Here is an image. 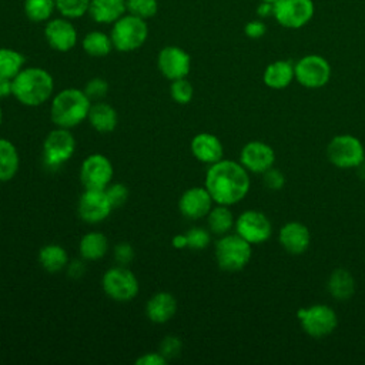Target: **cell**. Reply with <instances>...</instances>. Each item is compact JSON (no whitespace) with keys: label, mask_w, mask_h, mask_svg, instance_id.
Segmentation results:
<instances>
[{"label":"cell","mask_w":365,"mask_h":365,"mask_svg":"<svg viewBox=\"0 0 365 365\" xmlns=\"http://www.w3.org/2000/svg\"><path fill=\"white\" fill-rule=\"evenodd\" d=\"M215 204L234 205L245 198L250 191V173L240 161L220 160L210 165L205 185Z\"/></svg>","instance_id":"cell-1"},{"label":"cell","mask_w":365,"mask_h":365,"mask_svg":"<svg viewBox=\"0 0 365 365\" xmlns=\"http://www.w3.org/2000/svg\"><path fill=\"white\" fill-rule=\"evenodd\" d=\"M53 76L41 67H26L11 80V96L27 107H37L51 98Z\"/></svg>","instance_id":"cell-2"},{"label":"cell","mask_w":365,"mask_h":365,"mask_svg":"<svg viewBox=\"0 0 365 365\" xmlns=\"http://www.w3.org/2000/svg\"><path fill=\"white\" fill-rule=\"evenodd\" d=\"M90 107L91 100L87 97L84 90L74 87L64 88L58 91L51 100V121L57 127L71 130L88 117Z\"/></svg>","instance_id":"cell-3"},{"label":"cell","mask_w":365,"mask_h":365,"mask_svg":"<svg viewBox=\"0 0 365 365\" xmlns=\"http://www.w3.org/2000/svg\"><path fill=\"white\" fill-rule=\"evenodd\" d=\"M252 255V245L241 235L224 234L215 242V259L218 267L227 272H237L245 268Z\"/></svg>","instance_id":"cell-4"},{"label":"cell","mask_w":365,"mask_h":365,"mask_svg":"<svg viewBox=\"0 0 365 365\" xmlns=\"http://www.w3.org/2000/svg\"><path fill=\"white\" fill-rule=\"evenodd\" d=\"M110 37L115 50L130 53L145 43L148 37V26L144 19L125 13L113 23Z\"/></svg>","instance_id":"cell-5"},{"label":"cell","mask_w":365,"mask_h":365,"mask_svg":"<svg viewBox=\"0 0 365 365\" xmlns=\"http://www.w3.org/2000/svg\"><path fill=\"white\" fill-rule=\"evenodd\" d=\"M327 157L338 168H358L365 161V147L352 134H338L328 143Z\"/></svg>","instance_id":"cell-6"},{"label":"cell","mask_w":365,"mask_h":365,"mask_svg":"<svg viewBox=\"0 0 365 365\" xmlns=\"http://www.w3.org/2000/svg\"><path fill=\"white\" fill-rule=\"evenodd\" d=\"M302 331L312 338H325L331 335L336 325L338 317L327 304H314L297 311Z\"/></svg>","instance_id":"cell-7"},{"label":"cell","mask_w":365,"mask_h":365,"mask_svg":"<svg viewBox=\"0 0 365 365\" xmlns=\"http://www.w3.org/2000/svg\"><path fill=\"white\" fill-rule=\"evenodd\" d=\"M76 151V140L70 130L57 127L51 130L43 143V160L50 170L60 168Z\"/></svg>","instance_id":"cell-8"},{"label":"cell","mask_w":365,"mask_h":365,"mask_svg":"<svg viewBox=\"0 0 365 365\" xmlns=\"http://www.w3.org/2000/svg\"><path fill=\"white\" fill-rule=\"evenodd\" d=\"M106 295L118 302H127L138 294V279L125 265L107 269L101 279Z\"/></svg>","instance_id":"cell-9"},{"label":"cell","mask_w":365,"mask_h":365,"mask_svg":"<svg viewBox=\"0 0 365 365\" xmlns=\"http://www.w3.org/2000/svg\"><path fill=\"white\" fill-rule=\"evenodd\" d=\"M295 80L305 88H321L331 80V66L322 56L308 54L294 64Z\"/></svg>","instance_id":"cell-10"},{"label":"cell","mask_w":365,"mask_h":365,"mask_svg":"<svg viewBox=\"0 0 365 365\" xmlns=\"http://www.w3.org/2000/svg\"><path fill=\"white\" fill-rule=\"evenodd\" d=\"M234 228L235 232L251 245L262 244L272 235V225L269 218L257 210H247L241 212L235 220Z\"/></svg>","instance_id":"cell-11"},{"label":"cell","mask_w":365,"mask_h":365,"mask_svg":"<svg viewBox=\"0 0 365 365\" xmlns=\"http://www.w3.org/2000/svg\"><path fill=\"white\" fill-rule=\"evenodd\" d=\"M113 164L104 154L88 155L80 167V181L86 190H106L113 180Z\"/></svg>","instance_id":"cell-12"},{"label":"cell","mask_w":365,"mask_h":365,"mask_svg":"<svg viewBox=\"0 0 365 365\" xmlns=\"http://www.w3.org/2000/svg\"><path fill=\"white\" fill-rule=\"evenodd\" d=\"M314 16L312 0H277L274 4V17L287 29H299Z\"/></svg>","instance_id":"cell-13"},{"label":"cell","mask_w":365,"mask_h":365,"mask_svg":"<svg viewBox=\"0 0 365 365\" xmlns=\"http://www.w3.org/2000/svg\"><path fill=\"white\" fill-rule=\"evenodd\" d=\"M240 163L248 173L264 174L267 170L274 167V163H275L274 148L269 144L259 140L248 141L241 148Z\"/></svg>","instance_id":"cell-14"},{"label":"cell","mask_w":365,"mask_h":365,"mask_svg":"<svg viewBox=\"0 0 365 365\" xmlns=\"http://www.w3.org/2000/svg\"><path fill=\"white\" fill-rule=\"evenodd\" d=\"M157 66L160 73L173 81L188 76L191 68V57L178 46H165L158 53Z\"/></svg>","instance_id":"cell-15"},{"label":"cell","mask_w":365,"mask_h":365,"mask_svg":"<svg viewBox=\"0 0 365 365\" xmlns=\"http://www.w3.org/2000/svg\"><path fill=\"white\" fill-rule=\"evenodd\" d=\"M78 215L88 224L104 221L113 211L106 190H84L78 200Z\"/></svg>","instance_id":"cell-16"},{"label":"cell","mask_w":365,"mask_h":365,"mask_svg":"<svg viewBox=\"0 0 365 365\" xmlns=\"http://www.w3.org/2000/svg\"><path fill=\"white\" fill-rule=\"evenodd\" d=\"M44 37L48 46L56 51H70L77 44V30L70 19L57 17L46 21Z\"/></svg>","instance_id":"cell-17"},{"label":"cell","mask_w":365,"mask_h":365,"mask_svg":"<svg viewBox=\"0 0 365 365\" xmlns=\"http://www.w3.org/2000/svg\"><path fill=\"white\" fill-rule=\"evenodd\" d=\"M212 204L214 200L205 187H191L185 190L178 200L180 212L188 220H200L207 217L212 208Z\"/></svg>","instance_id":"cell-18"},{"label":"cell","mask_w":365,"mask_h":365,"mask_svg":"<svg viewBox=\"0 0 365 365\" xmlns=\"http://www.w3.org/2000/svg\"><path fill=\"white\" fill-rule=\"evenodd\" d=\"M278 241L288 254L301 255L311 244V232L305 224L299 221H289L279 228Z\"/></svg>","instance_id":"cell-19"},{"label":"cell","mask_w":365,"mask_h":365,"mask_svg":"<svg viewBox=\"0 0 365 365\" xmlns=\"http://www.w3.org/2000/svg\"><path fill=\"white\" fill-rule=\"evenodd\" d=\"M191 153L198 161L211 165L222 160L224 147L217 135L211 133H200L191 140Z\"/></svg>","instance_id":"cell-20"},{"label":"cell","mask_w":365,"mask_h":365,"mask_svg":"<svg viewBox=\"0 0 365 365\" xmlns=\"http://www.w3.org/2000/svg\"><path fill=\"white\" fill-rule=\"evenodd\" d=\"M177 312V301L173 294L161 291L154 294L145 305V314L154 324L168 322Z\"/></svg>","instance_id":"cell-21"},{"label":"cell","mask_w":365,"mask_h":365,"mask_svg":"<svg viewBox=\"0 0 365 365\" xmlns=\"http://www.w3.org/2000/svg\"><path fill=\"white\" fill-rule=\"evenodd\" d=\"M127 13L125 0H91L90 17L100 24H113Z\"/></svg>","instance_id":"cell-22"},{"label":"cell","mask_w":365,"mask_h":365,"mask_svg":"<svg viewBox=\"0 0 365 365\" xmlns=\"http://www.w3.org/2000/svg\"><path fill=\"white\" fill-rule=\"evenodd\" d=\"M294 78V64L288 60H277L268 64L262 74L264 84L272 90H282L288 87Z\"/></svg>","instance_id":"cell-23"},{"label":"cell","mask_w":365,"mask_h":365,"mask_svg":"<svg viewBox=\"0 0 365 365\" xmlns=\"http://www.w3.org/2000/svg\"><path fill=\"white\" fill-rule=\"evenodd\" d=\"M328 294L336 301H346L355 292V279L345 268H336L331 272L327 281Z\"/></svg>","instance_id":"cell-24"},{"label":"cell","mask_w":365,"mask_h":365,"mask_svg":"<svg viewBox=\"0 0 365 365\" xmlns=\"http://www.w3.org/2000/svg\"><path fill=\"white\" fill-rule=\"evenodd\" d=\"M87 120L96 131L110 133L115 128L118 117H117V111L110 104L96 103V104H91Z\"/></svg>","instance_id":"cell-25"},{"label":"cell","mask_w":365,"mask_h":365,"mask_svg":"<svg viewBox=\"0 0 365 365\" xmlns=\"http://www.w3.org/2000/svg\"><path fill=\"white\" fill-rule=\"evenodd\" d=\"M78 251L84 261L100 259L108 251V240L103 232H98V231L87 232L80 240Z\"/></svg>","instance_id":"cell-26"},{"label":"cell","mask_w":365,"mask_h":365,"mask_svg":"<svg viewBox=\"0 0 365 365\" xmlns=\"http://www.w3.org/2000/svg\"><path fill=\"white\" fill-rule=\"evenodd\" d=\"M19 167L20 157L16 145L6 138H0V181H10L14 178Z\"/></svg>","instance_id":"cell-27"},{"label":"cell","mask_w":365,"mask_h":365,"mask_svg":"<svg viewBox=\"0 0 365 365\" xmlns=\"http://www.w3.org/2000/svg\"><path fill=\"white\" fill-rule=\"evenodd\" d=\"M38 262L47 272L56 274L67 267L68 255L61 245L48 244L40 250Z\"/></svg>","instance_id":"cell-28"},{"label":"cell","mask_w":365,"mask_h":365,"mask_svg":"<svg viewBox=\"0 0 365 365\" xmlns=\"http://www.w3.org/2000/svg\"><path fill=\"white\" fill-rule=\"evenodd\" d=\"M207 222H208V228L212 234L224 235L231 231V228L235 224V220H234L232 211L228 208V205L217 204L207 214Z\"/></svg>","instance_id":"cell-29"},{"label":"cell","mask_w":365,"mask_h":365,"mask_svg":"<svg viewBox=\"0 0 365 365\" xmlns=\"http://www.w3.org/2000/svg\"><path fill=\"white\" fill-rule=\"evenodd\" d=\"M81 46L83 50L91 57H104L114 48L111 37L98 30L87 33L81 40Z\"/></svg>","instance_id":"cell-30"},{"label":"cell","mask_w":365,"mask_h":365,"mask_svg":"<svg viewBox=\"0 0 365 365\" xmlns=\"http://www.w3.org/2000/svg\"><path fill=\"white\" fill-rule=\"evenodd\" d=\"M26 57L9 47H0V76L13 80L24 68Z\"/></svg>","instance_id":"cell-31"},{"label":"cell","mask_w":365,"mask_h":365,"mask_svg":"<svg viewBox=\"0 0 365 365\" xmlns=\"http://www.w3.org/2000/svg\"><path fill=\"white\" fill-rule=\"evenodd\" d=\"M23 10L29 20L43 23L51 19L56 10V3L54 0H24Z\"/></svg>","instance_id":"cell-32"},{"label":"cell","mask_w":365,"mask_h":365,"mask_svg":"<svg viewBox=\"0 0 365 365\" xmlns=\"http://www.w3.org/2000/svg\"><path fill=\"white\" fill-rule=\"evenodd\" d=\"M91 0H54L56 10L66 19H80L88 13Z\"/></svg>","instance_id":"cell-33"},{"label":"cell","mask_w":365,"mask_h":365,"mask_svg":"<svg viewBox=\"0 0 365 365\" xmlns=\"http://www.w3.org/2000/svg\"><path fill=\"white\" fill-rule=\"evenodd\" d=\"M125 7L127 13L147 20L155 16L158 3L157 0H125Z\"/></svg>","instance_id":"cell-34"},{"label":"cell","mask_w":365,"mask_h":365,"mask_svg":"<svg viewBox=\"0 0 365 365\" xmlns=\"http://www.w3.org/2000/svg\"><path fill=\"white\" fill-rule=\"evenodd\" d=\"M170 94L175 103L188 104L194 96V88H192V84L188 80H185V77H184V78L171 81Z\"/></svg>","instance_id":"cell-35"},{"label":"cell","mask_w":365,"mask_h":365,"mask_svg":"<svg viewBox=\"0 0 365 365\" xmlns=\"http://www.w3.org/2000/svg\"><path fill=\"white\" fill-rule=\"evenodd\" d=\"M185 235H187V247L192 250H204L205 247H208L211 241L210 231L201 227H192L185 232Z\"/></svg>","instance_id":"cell-36"},{"label":"cell","mask_w":365,"mask_h":365,"mask_svg":"<svg viewBox=\"0 0 365 365\" xmlns=\"http://www.w3.org/2000/svg\"><path fill=\"white\" fill-rule=\"evenodd\" d=\"M106 194L113 205V208L121 207L128 200V188L123 182H114L106 188Z\"/></svg>","instance_id":"cell-37"},{"label":"cell","mask_w":365,"mask_h":365,"mask_svg":"<svg viewBox=\"0 0 365 365\" xmlns=\"http://www.w3.org/2000/svg\"><path fill=\"white\" fill-rule=\"evenodd\" d=\"M84 93L90 100H101L108 93V83L101 77H94L86 84Z\"/></svg>","instance_id":"cell-38"},{"label":"cell","mask_w":365,"mask_h":365,"mask_svg":"<svg viewBox=\"0 0 365 365\" xmlns=\"http://www.w3.org/2000/svg\"><path fill=\"white\" fill-rule=\"evenodd\" d=\"M181 348H182V344H181L180 338H177L174 335L165 336L160 344V352L167 361L177 358L181 354Z\"/></svg>","instance_id":"cell-39"},{"label":"cell","mask_w":365,"mask_h":365,"mask_svg":"<svg viewBox=\"0 0 365 365\" xmlns=\"http://www.w3.org/2000/svg\"><path fill=\"white\" fill-rule=\"evenodd\" d=\"M262 178H264V185L272 191L281 190L285 185V175L282 174L281 170L275 167H271L269 170H267L262 174Z\"/></svg>","instance_id":"cell-40"},{"label":"cell","mask_w":365,"mask_h":365,"mask_svg":"<svg viewBox=\"0 0 365 365\" xmlns=\"http://www.w3.org/2000/svg\"><path fill=\"white\" fill-rule=\"evenodd\" d=\"M134 258V250L130 244L127 242H121L117 244L114 248V259L120 264V265H128Z\"/></svg>","instance_id":"cell-41"},{"label":"cell","mask_w":365,"mask_h":365,"mask_svg":"<svg viewBox=\"0 0 365 365\" xmlns=\"http://www.w3.org/2000/svg\"><path fill=\"white\" fill-rule=\"evenodd\" d=\"M167 359L161 352H147L135 359V365H165Z\"/></svg>","instance_id":"cell-42"},{"label":"cell","mask_w":365,"mask_h":365,"mask_svg":"<svg viewBox=\"0 0 365 365\" xmlns=\"http://www.w3.org/2000/svg\"><path fill=\"white\" fill-rule=\"evenodd\" d=\"M244 31L247 34V37L250 38H259L265 34L267 31V27L262 21H258V20H254V21H248L244 27Z\"/></svg>","instance_id":"cell-43"},{"label":"cell","mask_w":365,"mask_h":365,"mask_svg":"<svg viewBox=\"0 0 365 365\" xmlns=\"http://www.w3.org/2000/svg\"><path fill=\"white\" fill-rule=\"evenodd\" d=\"M67 267H68V268H67V272H68V275H70L71 278H80V277L84 274V269H86L84 262L80 261V259L67 264Z\"/></svg>","instance_id":"cell-44"},{"label":"cell","mask_w":365,"mask_h":365,"mask_svg":"<svg viewBox=\"0 0 365 365\" xmlns=\"http://www.w3.org/2000/svg\"><path fill=\"white\" fill-rule=\"evenodd\" d=\"M11 96V80L0 76V98Z\"/></svg>","instance_id":"cell-45"},{"label":"cell","mask_w":365,"mask_h":365,"mask_svg":"<svg viewBox=\"0 0 365 365\" xmlns=\"http://www.w3.org/2000/svg\"><path fill=\"white\" fill-rule=\"evenodd\" d=\"M257 14H258L259 17H268V16L274 14V4L261 1V4H259L258 9H257Z\"/></svg>","instance_id":"cell-46"},{"label":"cell","mask_w":365,"mask_h":365,"mask_svg":"<svg viewBox=\"0 0 365 365\" xmlns=\"http://www.w3.org/2000/svg\"><path fill=\"white\" fill-rule=\"evenodd\" d=\"M173 247L174 248H185L187 247V235L185 234H177L173 237Z\"/></svg>","instance_id":"cell-47"},{"label":"cell","mask_w":365,"mask_h":365,"mask_svg":"<svg viewBox=\"0 0 365 365\" xmlns=\"http://www.w3.org/2000/svg\"><path fill=\"white\" fill-rule=\"evenodd\" d=\"M261 1H265V3H271V4H275L277 0H261Z\"/></svg>","instance_id":"cell-48"},{"label":"cell","mask_w":365,"mask_h":365,"mask_svg":"<svg viewBox=\"0 0 365 365\" xmlns=\"http://www.w3.org/2000/svg\"><path fill=\"white\" fill-rule=\"evenodd\" d=\"M3 123V110H1V107H0V124Z\"/></svg>","instance_id":"cell-49"}]
</instances>
